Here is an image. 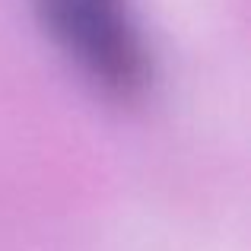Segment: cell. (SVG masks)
<instances>
[{
    "label": "cell",
    "mask_w": 251,
    "mask_h": 251,
    "mask_svg": "<svg viewBox=\"0 0 251 251\" xmlns=\"http://www.w3.org/2000/svg\"><path fill=\"white\" fill-rule=\"evenodd\" d=\"M54 48L111 96H137L150 80V54L127 0H32Z\"/></svg>",
    "instance_id": "6da1fadb"
}]
</instances>
